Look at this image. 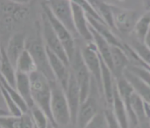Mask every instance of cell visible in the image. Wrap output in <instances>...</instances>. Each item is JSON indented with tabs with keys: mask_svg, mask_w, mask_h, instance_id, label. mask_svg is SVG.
Masks as SVG:
<instances>
[{
	"mask_svg": "<svg viewBox=\"0 0 150 128\" xmlns=\"http://www.w3.org/2000/svg\"><path fill=\"white\" fill-rule=\"evenodd\" d=\"M31 91L35 106L43 110L54 125L51 111L52 102V84L45 75L40 71H35L30 75ZM55 126V125H54Z\"/></svg>",
	"mask_w": 150,
	"mask_h": 128,
	"instance_id": "6da1fadb",
	"label": "cell"
},
{
	"mask_svg": "<svg viewBox=\"0 0 150 128\" xmlns=\"http://www.w3.org/2000/svg\"><path fill=\"white\" fill-rule=\"evenodd\" d=\"M51 111L54 125L65 127L71 122V115L64 89L58 82H52Z\"/></svg>",
	"mask_w": 150,
	"mask_h": 128,
	"instance_id": "7a4b0ae2",
	"label": "cell"
},
{
	"mask_svg": "<svg viewBox=\"0 0 150 128\" xmlns=\"http://www.w3.org/2000/svg\"><path fill=\"white\" fill-rule=\"evenodd\" d=\"M28 2L2 1L0 3L1 27L3 31H9L15 22L24 18L28 11Z\"/></svg>",
	"mask_w": 150,
	"mask_h": 128,
	"instance_id": "3957f363",
	"label": "cell"
},
{
	"mask_svg": "<svg viewBox=\"0 0 150 128\" xmlns=\"http://www.w3.org/2000/svg\"><path fill=\"white\" fill-rule=\"evenodd\" d=\"M72 73L76 79L80 92L81 103L89 97L91 94V81L92 75L86 67L80 50H76L74 58L71 61Z\"/></svg>",
	"mask_w": 150,
	"mask_h": 128,
	"instance_id": "277c9868",
	"label": "cell"
},
{
	"mask_svg": "<svg viewBox=\"0 0 150 128\" xmlns=\"http://www.w3.org/2000/svg\"><path fill=\"white\" fill-rule=\"evenodd\" d=\"M27 49L33 57L37 70L45 75L51 83L56 82L50 66L45 44L40 42V40H28L27 41Z\"/></svg>",
	"mask_w": 150,
	"mask_h": 128,
	"instance_id": "5b68a950",
	"label": "cell"
},
{
	"mask_svg": "<svg viewBox=\"0 0 150 128\" xmlns=\"http://www.w3.org/2000/svg\"><path fill=\"white\" fill-rule=\"evenodd\" d=\"M42 9H43V12L45 13L47 17L49 19L50 23H51L55 34H57L59 39L60 40L62 45H63L65 51L67 53V57L70 60L71 63V61L72 60V58H74V55L76 52V44H75V41H74V36L67 28L64 27L54 17V15H52V13L50 11L49 7L47 6L45 2L42 3Z\"/></svg>",
	"mask_w": 150,
	"mask_h": 128,
	"instance_id": "8992f818",
	"label": "cell"
},
{
	"mask_svg": "<svg viewBox=\"0 0 150 128\" xmlns=\"http://www.w3.org/2000/svg\"><path fill=\"white\" fill-rule=\"evenodd\" d=\"M45 3L49 7L50 11L54 17L64 27L67 28L74 37L78 35L74 25L71 1L55 0V1H47Z\"/></svg>",
	"mask_w": 150,
	"mask_h": 128,
	"instance_id": "52a82bcc",
	"label": "cell"
},
{
	"mask_svg": "<svg viewBox=\"0 0 150 128\" xmlns=\"http://www.w3.org/2000/svg\"><path fill=\"white\" fill-rule=\"evenodd\" d=\"M81 55L86 67L94 79L96 84L102 92V64L101 58L93 42L87 43L82 50Z\"/></svg>",
	"mask_w": 150,
	"mask_h": 128,
	"instance_id": "ba28073f",
	"label": "cell"
},
{
	"mask_svg": "<svg viewBox=\"0 0 150 128\" xmlns=\"http://www.w3.org/2000/svg\"><path fill=\"white\" fill-rule=\"evenodd\" d=\"M42 33L44 44L47 48L49 49L55 55L59 57L65 63L70 66V60L67 57V53L52 27L49 19L43 12L42 13Z\"/></svg>",
	"mask_w": 150,
	"mask_h": 128,
	"instance_id": "9c48e42d",
	"label": "cell"
},
{
	"mask_svg": "<svg viewBox=\"0 0 150 128\" xmlns=\"http://www.w3.org/2000/svg\"><path fill=\"white\" fill-rule=\"evenodd\" d=\"M113 6L114 27L121 33H130L133 31L135 25L139 19L137 12L130 10L120 9Z\"/></svg>",
	"mask_w": 150,
	"mask_h": 128,
	"instance_id": "30bf717a",
	"label": "cell"
},
{
	"mask_svg": "<svg viewBox=\"0 0 150 128\" xmlns=\"http://www.w3.org/2000/svg\"><path fill=\"white\" fill-rule=\"evenodd\" d=\"M71 7L73 13L74 25L77 34L83 38L87 43L93 42L90 24L83 8L76 1H71Z\"/></svg>",
	"mask_w": 150,
	"mask_h": 128,
	"instance_id": "8fae6325",
	"label": "cell"
},
{
	"mask_svg": "<svg viewBox=\"0 0 150 128\" xmlns=\"http://www.w3.org/2000/svg\"><path fill=\"white\" fill-rule=\"evenodd\" d=\"M46 49L48 59H49L50 66L52 68L53 75L56 79V82L64 89V91H65L71 76L69 66L65 63L59 57L55 55L52 51H50L49 49L47 47Z\"/></svg>",
	"mask_w": 150,
	"mask_h": 128,
	"instance_id": "7c38bea8",
	"label": "cell"
},
{
	"mask_svg": "<svg viewBox=\"0 0 150 128\" xmlns=\"http://www.w3.org/2000/svg\"><path fill=\"white\" fill-rule=\"evenodd\" d=\"M65 95L67 98V103L69 105L71 115V122L76 123L77 115L81 104L80 92L76 79L74 76L72 71L71 70V76L68 81V84L64 91Z\"/></svg>",
	"mask_w": 150,
	"mask_h": 128,
	"instance_id": "4fadbf2b",
	"label": "cell"
},
{
	"mask_svg": "<svg viewBox=\"0 0 150 128\" xmlns=\"http://www.w3.org/2000/svg\"><path fill=\"white\" fill-rule=\"evenodd\" d=\"M102 64V93H104L108 109L112 108L114 94L116 89V79H114L112 71L101 59Z\"/></svg>",
	"mask_w": 150,
	"mask_h": 128,
	"instance_id": "5bb4252c",
	"label": "cell"
},
{
	"mask_svg": "<svg viewBox=\"0 0 150 128\" xmlns=\"http://www.w3.org/2000/svg\"><path fill=\"white\" fill-rule=\"evenodd\" d=\"M26 49H27V39L25 38L24 34L16 33L10 38L5 51L10 61L12 63L15 67L18 58Z\"/></svg>",
	"mask_w": 150,
	"mask_h": 128,
	"instance_id": "9a60e30c",
	"label": "cell"
},
{
	"mask_svg": "<svg viewBox=\"0 0 150 128\" xmlns=\"http://www.w3.org/2000/svg\"><path fill=\"white\" fill-rule=\"evenodd\" d=\"M90 29H91L92 38H93V43L96 45V50L100 56L101 59L113 73V63H112V45L104 39V37L101 36L97 31H95L91 26H90Z\"/></svg>",
	"mask_w": 150,
	"mask_h": 128,
	"instance_id": "2e32d148",
	"label": "cell"
},
{
	"mask_svg": "<svg viewBox=\"0 0 150 128\" xmlns=\"http://www.w3.org/2000/svg\"><path fill=\"white\" fill-rule=\"evenodd\" d=\"M98 113V107L95 98L91 94L83 103L80 104L77 115L76 123L80 128H84L91 119Z\"/></svg>",
	"mask_w": 150,
	"mask_h": 128,
	"instance_id": "e0dca14e",
	"label": "cell"
},
{
	"mask_svg": "<svg viewBox=\"0 0 150 128\" xmlns=\"http://www.w3.org/2000/svg\"><path fill=\"white\" fill-rule=\"evenodd\" d=\"M0 123L2 128H35L31 112L21 116L1 115Z\"/></svg>",
	"mask_w": 150,
	"mask_h": 128,
	"instance_id": "ac0fdd59",
	"label": "cell"
},
{
	"mask_svg": "<svg viewBox=\"0 0 150 128\" xmlns=\"http://www.w3.org/2000/svg\"><path fill=\"white\" fill-rule=\"evenodd\" d=\"M123 76L129 81V82L132 85V88L134 90L135 93H137L140 97L146 103L150 105V87L146 82H144L141 78L136 75L132 71L126 69Z\"/></svg>",
	"mask_w": 150,
	"mask_h": 128,
	"instance_id": "d6986e66",
	"label": "cell"
},
{
	"mask_svg": "<svg viewBox=\"0 0 150 128\" xmlns=\"http://www.w3.org/2000/svg\"><path fill=\"white\" fill-rule=\"evenodd\" d=\"M112 58L113 63V75H117V79L123 76L124 71L130 65V60L124 50V46L120 47L112 45Z\"/></svg>",
	"mask_w": 150,
	"mask_h": 128,
	"instance_id": "ffe728a7",
	"label": "cell"
},
{
	"mask_svg": "<svg viewBox=\"0 0 150 128\" xmlns=\"http://www.w3.org/2000/svg\"><path fill=\"white\" fill-rule=\"evenodd\" d=\"M112 110L120 128H130V117L129 111L127 110L125 103H123L122 99L120 97L117 92V87L115 89L113 105Z\"/></svg>",
	"mask_w": 150,
	"mask_h": 128,
	"instance_id": "44dd1931",
	"label": "cell"
},
{
	"mask_svg": "<svg viewBox=\"0 0 150 128\" xmlns=\"http://www.w3.org/2000/svg\"><path fill=\"white\" fill-rule=\"evenodd\" d=\"M1 79L5 80L8 85L16 88L17 71L16 67L7 57L5 48L3 46L1 48Z\"/></svg>",
	"mask_w": 150,
	"mask_h": 128,
	"instance_id": "7402d4cb",
	"label": "cell"
},
{
	"mask_svg": "<svg viewBox=\"0 0 150 128\" xmlns=\"http://www.w3.org/2000/svg\"><path fill=\"white\" fill-rule=\"evenodd\" d=\"M16 89L23 98V99L28 103V107L31 108L35 106L33 98H32V91H31V78L29 75L18 73L16 75Z\"/></svg>",
	"mask_w": 150,
	"mask_h": 128,
	"instance_id": "603a6c76",
	"label": "cell"
},
{
	"mask_svg": "<svg viewBox=\"0 0 150 128\" xmlns=\"http://www.w3.org/2000/svg\"><path fill=\"white\" fill-rule=\"evenodd\" d=\"M87 18H88V20L90 26L95 31H97L101 36L104 37V39L107 40L111 45H112V46H120V47L124 46V43H121L120 40L112 32V31L110 30L111 28L105 23L98 21V20H96L95 18H90V17H88V16H87Z\"/></svg>",
	"mask_w": 150,
	"mask_h": 128,
	"instance_id": "cb8c5ba5",
	"label": "cell"
},
{
	"mask_svg": "<svg viewBox=\"0 0 150 128\" xmlns=\"http://www.w3.org/2000/svg\"><path fill=\"white\" fill-rule=\"evenodd\" d=\"M16 69L18 73L26 74L29 75L37 70L35 60L28 49H26L18 58L16 63Z\"/></svg>",
	"mask_w": 150,
	"mask_h": 128,
	"instance_id": "d4e9b609",
	"label": "cell"
},
{
	"mask_svg": "<svg viewBox=\"0 0 150 128\" xmlns=\"http://www.w3.org/2000/svg\"><path fill=\"white\" fill-rule=\"evenodd\" d=\"M91 3L94 6L96 11L98 12L99 15L100 16L103 21L110 28H115L113 6L105 2L100 1H92Z\"/></svg>",
	"mask_w": 150,
	"mask_h": 128,
	"instance_id": "484cf974",
	"label": "cell"
},
{
	"mask_svg": "<svg viewBox=\"0 0 150 128\" xmlns=\"http://www.w3.org/2000/svg\"><path fill=\"white\" fill-rule=\"evenodd\" d=\"M150 31V14H145L141 16L135 25L133 29V34L135 39L144 43L147 37L148 34Z\"/></svg>",
	"mask_w": 150,
	"mask_h": 128,
	"instance_id": "4316f807",
	"label": "cell"
},
{
	"mask_svg": "<svg viewBox=\"0 0 150 128\" xmlns=\"http://www.w3.org/2000/svg\"><path fill=\"white\" fill-rule=\"evenodd\" d=\"M130 46L141 61L140 66L150 67V50L144 43H141L138 40L134 39Z\"/></svg>",
	"mask_w": 150,
	"mask_h": 128,
	"instance_id": "83f0119b",
	"label": "cell"
},
{
	"mask_svg": "<svg viewBox=\"0 0 150 128\" xmlns=\"http://www.w3.org/2000/svg\"><path fill=\"white\" fill-rule=\"evenodd\" d=\"M1 87H3V88L6 89V91L8 92L10 96L11 97L13 100L15 101L18 107L20 108L23 114L30 112V107H28V103H26V101L23 99V98L22 97L21 95L18 92V91L16 88H14L12 87L7 84V82L3 79H1Z\"/></svg>",
	"mask_w": 150,
	"mask_h": 128,
	"instance_id": "f1b7e54d",
	"label": "cell"
},
{
	"mask_svg": "<svg viewBox=\"0 0 150 128\" xmlns=\"http://www.w3.org/2000/svg\"><path fill=\"white\" fill-rule=\"evenodd\" d=\"M30 112L32 116L34 123L38 128H47L48 123L51 121L48 119V117L46 115V114L43 112V110H41L37 107L36 106H34L32 108H31Z\"/></svg>",
	"mask_w": 150,
	"mask_h": 128,
	"instance_id": "f546056e",
	"label": "cell"
},
{
	"mask_svg": "<svg viewBox=\"0 0 150 128\" xmlns=\"http://www.w3.org/2000/svg\"><path fill=\"white\" fill-rule=\"evenodd\" d=\"M2 88V96L3 99L4 101V103L6 105V107L8 112L9 115L12 116H21L23 115V113L22 112L20 108L18 107V105L15 103V101L13 100L11 97L10 96L8 92L6 91V89L3 88V87H1Z\"/></svg>",
	"mask_w": 150,
	"mask_h": 128,
	"instance_id": "4dcf8cb0",
	"label": "cell"
},
{
	"mask_svg": "<svg viewBox=\"0 0 150 128\" xmlns=\"http://www.w3.org/2000/svg\"><path fill=\"white\" fill-rule=\"evenodd\" d=\"M84 128H108V122L105 113H97Z\"/></svg>",
	"mask_w": 150,
	"mask_h": 128,
	"instance_id": "1f68e13d",
	"label": "cell"
},
{
	"mask_svg": "<svg viewBox=\"0 0 150 128\" xmlns=\"http://www.w3.org/2000/svg\"><path fill=\"white\" fill-rule=\"evenodd\" d=\"M127 69L132 71V73L137 75L139 78H141V79L144 82H146L150 87V70H148L147 68L141 67V66L129 65Z\"/></svg>",
	"mask_w": 150,
	"mask_h": 128,
	"instance_id": "d6a6232c",
	"label": "cell"
},
{
	"mask_svg": "<svg viewBox=\"0 0 150 128\" xmlns=\"http://www.w3.org/2000/svg\"><path fill=\"white\" fill-rule=\"evenodd\" d=\"M104 113L107 119L108 128H120L112 109H108L104 111Z\"/></svg>",
	"mask_w": 150,
	"mask_h": 128,
	"instance_id": "836d02e7",
	"label": "cell"
},
{
	"mask_svg": "<svg viewBox=\"0 0 150 128\" xmlns=\"http://www.w3.org/2000/svg\"><path fill=\"white\" fill-rule=\"evenodd\" d=\"M139 127L140 128H150L149 119H144L143 121L139 122Z\"/></svg>",
	"mask_w": 150,
	"mask_h": 128,
	"instance_id": "e575fe53",
	"label": "cell"
},
{
	"mask_svg": "<svg viewBox=\"0 0 150 128\" xmlns=\"http://www.w3.org/2000/svg\"><path fill=\"white\" fill-rule=\"evenodd\" d=\"M143 6H144V10L150 14V0L149 1H144L143 2Z\"/></svg>",
	"mask_w": 150,
	"mask_h": 128,
	"instance_id": "d590c367",
	"label": "cell"
},
{
	"mask_svg": "<svg viewBox=\"0 0 150 128\" xmlns=\"http://www.w3.org/2000/svg\"><path fill=\"white\" fill-rule=\"evenodd\" d=\"M144 44L148 46V48L150 50V31L149 32V34H148L147 37H146V39H145V40H144Z\"/></svg>",
	"mask_w": 150,
	"mask_h": 128,
	"instance_id": "8d00e7d4",
	"label": "cell"
},
{
	"mask_svg": "<svg viewBox=\"0 0 150 128\" xmlns=\"http://www.w3.org/2000/svg\"><path fill=\"white\" fill-rule=\"evenodd\" d=\"M47 128H57L55 126H54L53 124H52V122H50L49 123H48V126H47Z\"/></svg>",
	"mask_w": 150,
	"mask_h": 128,
	"instance_id": "74e56055",
	"label": "cell"
},
{
	"mask_svg": "<svg viewBox=\"0 0 150 128\" xmlns=\"http://www.w3.org/2000/svg\"><path fill=\"white\" fill-rule=\"evenodd\" d=\"M145 67V68H147L148 70H150V67Z\"/></svg>",
	"mask_w": 150,
	"mask_h": 128,
	"instance_id": "f35d334b",
	"label": "cell"
},
{
	"mask_svg": "<svg viewBox=\"0 0 150 128\" xmlns=\"http://www.w3.org/2000/svg\"><path fill=\"white\" fill-rule=\"evenodd\" d=\"M35 128H38V127H36V126H35Z\"/></svg>",
	"mask_w": 150,
	"mask_h": 128,
	"instance_id": "ab89813d",
	"label": "cell"
},
{
	"mask_svg": "<svg viewBox=\"0 0 150 128\" xmlns=\"http://www.w3.org/2000/svg\"><path fill=\"white\" fill-rule=\"evenodd\" d=\"M149 121H150V119H149Z\"/></svg>",
	"mask_w": 150,
	"mask_h": 128,
	"instance_id": "60d3db41",
	"label": "cell"
}]
</instances>
